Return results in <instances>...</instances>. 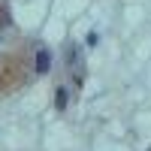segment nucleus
I'll return each instance as SVG.
<instances>
[{"mask_svg": "<svg viewBox=\"0 0 151 151\" xmlns=\"http://www.w3.org/2000/svg\"><path fill=\"white\" fill-rule=\"evenodd\" d=\"M48 67H52V55H48V48H40V52H36V73L45 76Z\"/></svg>", "mask_w": 151, "mask_h": 151, "instance_id": "f257e3e1", "label": "nucleus"}, {"mask_svg": "<svg viewBox=\"0 0 151 151\" xmlns=\"http://www.w3.org/2000/svg\"><path fill=\"white\" fill-rule=\"evenodd\" d=\"M58 109H67V88H58Z\"/></svg>", "mask_w": 151, "mask_h": 151, "instance_id": "f03ea898", "label": "nucleus"}]
</instances>
